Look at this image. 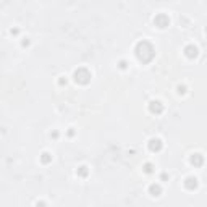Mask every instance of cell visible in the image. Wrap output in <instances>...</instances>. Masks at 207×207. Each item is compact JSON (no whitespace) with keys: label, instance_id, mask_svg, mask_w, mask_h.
<instances>
[{"label":"cell","instance_id":"cell-1","mask_svg":"<svg viewBox=\"0 0 207 207\" xmlns=\"http://www.w3.org/2000/svg\"><path fill=\"white\" fill-rule=\"evenodd\" d=\"M159 147H160V141H159V139H152V141H150V149H159Z\"/></svg>","mask_w":207,"mask_h":207},{"label":"cell","instance_id":"cell-2","mask_svg":"<svg viewBox=\"0 0 207 207\" xmlns=\"http://www.w3.org/2000/svg\"><path fill=\"white\" fill-rule=\"evenodd\" d=\"M160 102H152V105H150V110L152 112H155V108H157V112H162V107L159 105Z\"/></svg>","mask_w":207,"mask_h":207},{"label":"cell","instance_id":"cell-3","mask_svg":"<svg viewBox=\"0 0 207 207\" xmlns=\"http://www.w3.org/2000/svg\"><path fill=\"white\" fill-rule=\"evenodd\" d=\"M191 162H193V164H194V162H196V164H201V157H199V154H196V157L191 159Z\"/></svg>","mask_w":207,"mask_h":207}]
</instances>
